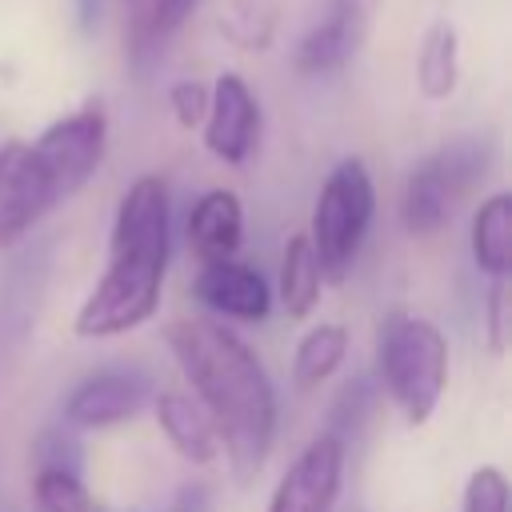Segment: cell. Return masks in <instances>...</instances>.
I'll return each mask as SVG.
<instances>
[{
    "mask_svg": "<svg viewBox=\"0 0 512 512\" xmlns=\"http://www.w3.org/2000/svg\"><path fill=\"white\" fill-rule=\"evenodd\" d=\"M164 340L204 404V416L224 448L236 480H252L276 436V392L256 352L216 320H172Z\"/></svg>",
    "mask_w": 512,
    "mask_h": 512,
    "instance_id": "1",
    "label": "cell"
},
{
    "mask_svg": "<svg viewBox=\"0 0 512 512\" xmlns=\"http://www.w3.org/2000/svg\"><path fill=\"white\" fill-rule=\"evenodd\" d=\"M196 296L204 308H212L216 316H232V320H248L260 324L272 312V288L268 280L240 264L236 256H220V260H200L196 272Z\"/></svg>",
    "mask_w": 512,
    "mask_h": 512,
    "instance_id": "11",
    "label": "cell"
},
{
    "mask_svg": "<svg viewBox=\"0 0 512 512\" xmlns=\"http://www.w3.org/2000/svg\"><path fill=\"white\" fill-rule=\"evenodd\" d=\"M364 28H368V0H328L324 16L296 44V72L304 76L340 72L356 56Z\"/></svg>",
    "mask_w": 512,
    "mask_h": 512,
    "instance_id": "10",
    "label": "cell"
},
{
    "mask_svg": "<svg viewBox=\"0 0 512 512\" xmlns=\"http://www.w3.org/2000/svg\"><path fill=\"white\" fill-rule=\"evenodd\" d=\"M472 260L488 276H508L512 268V196L492 192L472 216Z\"/></svg>",
    "mask_w": 512,
    "mask_h": 512,
    "instance_id": "15",
    "label": "cell"
},
{
    "mask_svg": "<svg viewBox=\"0 0 512 512\" xmlns=\"http://www.w3.org/2000/svg\"><path fill=\"white\" fill-rule=\"evenodd\" d=\"M40 464H52V468H72V472H80V448H76V440L60 436V432H48V436L36 444V468H40Z\"/></svg>",
    "mask_w": 512,
    "mask_h": 512,
    "instance_id": "24",
    "label": "cell"
},
{
    "mask_svg": "<svg viewBox=\"0 0 512 512\" xmlns=\"http://www.w3.org/2000/svg\"><path fill=\"white\" fill-rule=\"evenodd\" d=\"M256 140H260V104L236 72H224L208 92L204 148L224 164H244Z\"/></svg>",
    "mask_w": 512,
    "mask_h": 512,
    "instance_id": "8",
    "label": "cell"
},
{
    "mask_svg": "<svg viewBox=\"0 0 512 512\" xmlns=\"http://www.w3.org/2000/svg\"><path fill=\"white\" fill-rule=\"evenodd\" d=\"M152 400V384L140 372L128 368H104L96 376H84L68 400H64V420L76 428H112L132 416H140Z\"/></svg>",
    "mask_w": 512,
    "mask_h": 512,
    "instance_id": "9",
    "label": "cell"
},
{
    "mask_svg": "<svg viewBox=\"0 0 512 512\" xmlns=\"http://www.w3.org/2000/svg\"><path fill=\"white\" fill-rule=\"evenodd\" d=\"M104 144L108 116L100 100L48 124L36 140L0 144V252L20 244L56 204L88 184L104 160Z\"/></svg>",
    "mask_w": 512,
    "mask_h": 512,
    "instance_id": "3",
    "label": "cell"
},
{
    "mask_svg": "<svg viewBox=\"0 0 512 512\" xmlns=\"http://www.w3.org/2000/svg\"><path fill=\"white\" fill-rule=\"evenodd\" d=\"M320 260L308 244V236H288L284 244V264H280V304L292 320L312 316L316 300H320Z\"/></svg>",
    "mask_w": 512,
    "mask_h": 512,
    "instance_id": "16",
    "label": "cell"
},
{
    "mask_svg": "<svg viewBox=\"0 0 512 512\" xmlns=\"http://www.w3.org/2000/svg\"><path fill=\"white\" fill-rule=\"evenodd\" d=\"M376 364L388 396L408 424H424L448 384V344L440 328L424 316L392 312L376 340Z\"/></svg>",
    "mask_w": 512,
    "mask_h": 512,
    "instance_id": "4",
    "label": "cell"
},
{
    "mask_svg": "<svg viewBox=\"0 0 512 512\" xmlns=\"http://www.w3.org/2000/svg\"><path fill=\"white\" fill-rule=\"evenodd\" d=\"M372 212H376V188H372L364 160L360 156L340 160L316 196L312 232H308V244H312L320 272L328 280L348 276V268H352V260L368 236Z\"/></svg>",
    "mask_w": 512,
    "mask_h": 512,
    "instance_id": "5",
    "label": "cell"
},
{
    "mask_svg": "<svg viewBox=\"0 0 512 512\" xmlns=\"http://www.w3.org/2000/svg\"><path fill=\"white\" fill-rule=\"evenodd\" d=\"M32 500H36V512H100V504H96V496L84 488L80 472H72V468H52V464H40V468H36Z\"/></svg>",
    "mask_w": 512,
    "mask_h": 512,
    "instance_id": "20",
    "label": "cell"
},
{
    "mask_svg": "<svg viewBox=\"0 0 512 512\" xmlns=\"http://www.w3.org/2000/svg\"><path fill=\"white\" fill-rule=\"evenodd\" d=\"M460 512H508V480L496 464H480L468 476Z\"/></svg>",
    "mask_w": 512,
    "mask_h": 512,
    "instance_id": "21",
    "label": "cell"
},
{
    "mask_svg": "<svg viewBox=\"0 0 512 512\" xmlns=\"http://www.w3.org/2000/svg\"><path fill=\"white\" fill-rule=\"evenodd\" d=\"M168 268V188L140 176L116 204L108 236V268L84 296L72 328L84 340H108L152 320Z\"/></svg>",
    "mask_w": 512,
    "mask_h": 512,
    "instance_id": "2",
    "label": "cell"
},
{
    "mask_svg": "<svg viewBox=\"0 0 512 512\" xmlns=\"http://www.w3.org/2000/svg\"><path fill=\"white\" fill-rule=\"evenodd\" d=\"M484 304H488V348L504 352V344H508V276H492Z\"/></svg>",
    "mask_w": 512,
    "mask_h": 512,
    "instance_id": "23",
    "label": "cell"
},
{
    "mask_svg": "<svg viewBox=\"0 0 512 512\" xmlns=\"http://www.w3.org/2000/svg\"><path fill=\"white\" fill-rule=\"evenodd\" d=\"M456 76H460L456 28L440 20V24H432V28L424 32L420 60H416V80H420V92H424L428 100H444V96H452Z\"/></svg>",
    "mask_w": 512,
    "mask_h": 512,
    "instance_id": "18",
    "label": "cell"
},
{
    "mask_svg": "<svg viewBox=\"0 0 512 512\" xmlns=\"http://www.w3.org/2000/svg\"><path fill=\"white\" fill-rule=\"evenodd\" d=\"M240 236H244V208H240L236 192L212 188L192 204V212H188V244H192V252L200 260L236 256Z\"/></svg>",
    "mask_w": 512,
    "mask_h": 512,
    "instance_id": "13",
    "label": "cell"
},
{
    "mask_svg": "<svg viewBox=\"0 0 512 512\" xmlns=\"http://www.w3.org/2000/svg\"><path fill=\"white\" fill-rule=\"evenodd\" d=\"M344 476V440L336 432L316 436L280 476L268 512H328Z\"/></svg>",
    "mask_w": 512,
    "mask_h": 512,
    "instance_id": "7",
    "label": "cell"
},
{
    "mask_svg": "<svg viewBox=\"0 0 512 512\" xmlns=\"http://www.w3.org/2000/svg\"><path fill=\"white\" fill-rule=\"evenodd\" d=\"M276 24H280V0H232L220 20V32L244 52H264L276 36Z\"/></svg>",
    "mask_w": 512,
    "mask_h": 512,
    "instance_id": "19",
    "label": "cell"
},
{
    "mask_svg": "<svg viewBox=\"0 0 512 512\" xmlns=\"http://www.w3.org/2000/svg\"><path fill=\"white\" fill-rule=\"evenodd\" d=\"M168 104H172V112H176V120L184 128H196L204 120V112H208V88L196 84V80H180V84H172Z\"/></svg>",
    "mask_w": 512,
    "mask_h": 512,
    "instance_id": "22",
    "label": "cell"
},
{
    "mask_svg": "<svg viewBox=\"0 0 512 512\" xmlns=\"http://www.w3.org/2000/svg\"><path fill=\"white\" fill-rule=\"evenodd\" d=\"M100 12H104V0H76V24H80V32H84V36H92V32H96Z\"/></svg>",
    "mask_w": 512,
    "mask_h": 512,
    "instance_id": "25",
    "label": "cell"
},
{
    "mask_svg": "<svg viewBox=\"0 0 512 512\" xmlns=\"http://www.w3.org/2000/svg\"><path fill=\"white\" fill-rule=\"evenodd\" d=\"M348 352V328L344 324H316L300 336L296 356H292V380L296 388H316L324 384Z\"/></svg>",
    "mask_w": 512,
    "mask_h": 512,
    "instance_id": "17",
    "label": "cell"
},
{
    "mask_svg": "<svg viewBox=\"0 0 512 512\" xmlns=\"http://www.w3.org/2000/svg\"><path fill=\"white\" fill-rule=\"evenodd\" d=\"M148 404H152L156 424L164 428L168 444H172L184 460H192V464H212V460H216V448H220V444H216V432H212L204 408H196V404H192L188 396H180V392H160V396H152Z\"/></svg>",
    "mask_w": 512,
    "mask_h": 512,
    "instance_id": "14",
    "label": "cell"
},
{
    "mask_svg": "<svg viewBox=\"0 0 512 512\" xmlns=\"http://www.w3.org/2000/svg\"><path fill=\"white\" fill-rule=\"evenodd\" d=\"M488 160H492L488 136H464V140H452L440 152L424 156L404 180V196H400L404 228L416 236L444 228L456 200L488 172Z\"/></svg>",
    "mask_w": 512,
    "mask_h": 512,
    "instance_id": "6",
    "label": "cell"
},
{
    "mask_svg": "<svg viewBox=\"0 0 512 512\" xmlns=\"http://www.w3.org/2000/svg\"><path fill=\"white\" fill-rule=\"evenodd\" d=\"M196 0H124V48L136 68L160 60Z\"/></svg>",
    "mask_w": 512,
    "mask_h": 512,
    "instance_id": "12",
    "label": "cell"
}]
</instances>
